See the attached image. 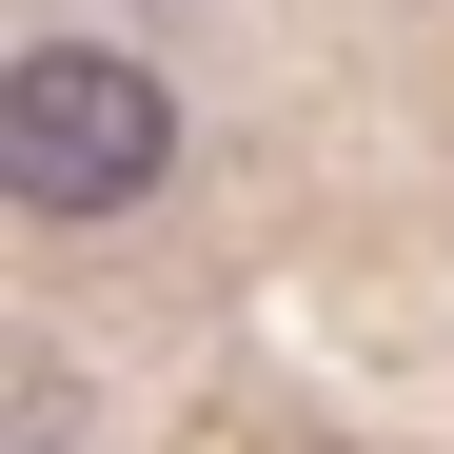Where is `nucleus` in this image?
Instances as JSON below:
<instances>
[{
  "label": "nucleus",
  "instance_id": "obj_1",
  "mask_svg": "<svg viewBox=\"0 0 454 454\" xmlns=\"http://www.w3.org/2000/svg\"><path fill=\"white\" fill-rule=\"evenodd\" d=\"M0 178H20V217H119L178 178V99L99 40H40V59H0Z\"/></svg>",
  "mask_w": 454,
  "mask_h": 454
}]
</instances>
